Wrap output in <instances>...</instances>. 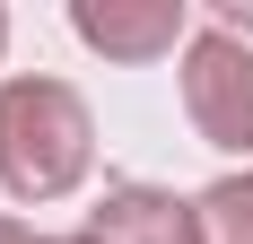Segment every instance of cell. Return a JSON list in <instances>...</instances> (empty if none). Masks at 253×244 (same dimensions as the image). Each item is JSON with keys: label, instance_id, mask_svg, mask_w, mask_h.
Wrapping results in <instances>:
<instances>
[{"label": "cell", "instance_id": "5", "mask_svg": "<svg viewBox=\"0 0 253 244\" xmlns=\"http://www.w3.org/2000/svg\"><path fill=\"white\" fill-rule=\"evenodd\" d=\"M201 244H253V174H218L201 192Z\"/></svg>", "mask_w": 253, "mask_h": 244}, {"label": "cell", "instance_id": "8", "mask_svg": "<svg viewBox=\"0 0 253 244\" xmlns=\"http://www.w3.org/2000/svg\"><path fill=\"white\" fill-rule=\"evenodd\" d=\"M0 52H9V9H0Z\"/></svg>", "mask_w": 253, "mask_h": 244}, {"label": "cell", "instance_id": "6", "mask_svg": "<svg viewBox=\"0 0 253 244\" xmlns=\"http://www.w3.org/2000/svg\"><path fill=\"white\" fill-rule=\"evenodd\" d=\"M0 244H35V227H18V218H0Z\"/></svg>", "mask_w": 253, "mask_h": 244}, {"label": "cell", "instance_id": "2", "mask_svg": "<svg viewBox=\"0 0 253 244\" xmlns=\"http://www.w3.org/2000/svg\"><path fill=\"white\" fill-rule=\"evenodd\" d=\"M183 114L210 148H253V44L201 26L183 44Z\"/></svg>", "mask_w": 253, "mask_h": 244}, {"label": "cell", "instance_id": "4", "mask_svg": "<svg viewBox=\"0 0 253 244\" xmlns=\"http://www.w3.org/2000/svg\"><path fill=\"white\" fill-rule=\"evenodd\" d=\"M96 244H201V201L166 192V183H114L87 218Z\"/></svg>", "mask_w": 253, "mask_h": 244}, {"label": "cell", "instance_id": "3", "mask_svg": "<svg viewBox=\"0 0 253 244\" xmlns=\"http://www.w3.org/2000/svg\"><path fill=\"white\" fill-rule=\"evenodd\" d=\"M70 35L105 61H157V52L192 44L183 0H70Z\"/></svg>", "mask_w": 253, "mask_h": 244}, {"label": "cell", "instance_id": "1", "mask_svg": "<svg viewBox=\"0 0 253 244\" xmlns=\"http://www.w3.org/2000/svg\"><path fill=\"white\" fill-rule=\"evenodd\" d=\"M96 122L70 79H9L0 87V192L9 201H61L87 183Z\"/></svg>", "mask_w": 253, "mask_h": 244}, {"label": "cell", "instance_id": "7", "mask_svg": "<svg viewBox=\"0 0 253 244\" xmlns=\"http://www.w3.org/2000/svg\"><path fill=\"white\" fill-rule=\"evenodd\" d=\"M35 244H96V236H87V227H79V236H35Z\"/></svg>", "mask_w": 253, "mask_h": 244}]
</instances>
